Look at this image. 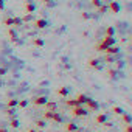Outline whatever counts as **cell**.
<instances>
[{"label": "cell", "instance_id": "6da1fadb", "mask_svg": "<svg viewBox=\"0 0 132 132\" xmlns=\"http://www.w3.org/2000/svg\"><path fill=\"white\" fill-rule=\"evenodd\" d=\"M115 42H117V39H115V37H107V36H104V37H103V40H101V42H98V44L95 45V50H96V51H103V53H104V50H106L107 47L115 45Z\"/></svg>", "mask_w": 132, "mask_h": 132}, {"label": "cell", "instance_id": "7a4b0ae2", "mask_svg": "<svg viewBox=\"0 0 132 132\" xmlns=\"http://www.w3.org/2000/svg\"><path fill=\"white\" fill-rule=\"evenodd\" d=\"M87 98L89 96H86L84 93H79V95H76L73 100H65V104H67L69 107H76V106H84L86 104V101H87Z\"/></svg>", "mask_w": 132, "mask_h": 132}, {"label": "cell", "instance_id": "3957f363", "mask_svg": "<svg viewBox=\"0 0 132 132\" xmlns=\"http://www.w3.org/2000/svg\"><path fill=\"white\" fill-rule=\"evenodd\" d=\"M72 115L76 117V118L87 117V115H89V109H87L86 106H76V107H72Z\"/></svg>", "mask_w": 132, "mask_h": 132}, {"label": "cell", "instance_id": "277c9868", "mask_svg": "<svg viewBox=\"0 0 132 132\" xmlns=\"http://www.w3.org/2000/svg\"><path fill=\"white\" fill-rule=\"evenodd\" d=\"M84 106L89 109V112H96V110L100 109V104H98L95 100H92V98H87V101H86Z\"/></svg>", "mask_w": 132, "mask_h": 132}, {"label": "cell", "instance_id": "5b68a950", "mask_svg": "<svg viewBox=\"0 0 132 132\" xmlns=\"http://www.w3.org/2000/svg\"><path fill=\"white\" fill-rule=\"evenodd\" d=\"M33 23H34V28H37V30H44V28L48 27V20L47 19H34Z\"/></svg>", "mask_w": 132, "mask_h": 132}, {"label": "cell", "instance_id": "8992f818", "mask_svg": "<svg viewBox=\"0 0 132 132\" xmlns=\"http://www.w3.org/2000/svg\"><path fill=\"white\" fill-rule=\"evenodd\" d=\"M48 101V98L47 96H44V95H40V96H34V98H31V103L34 104V106H37V107H40V106H44L45 103Z\"/></svg>", "mask_w": 132, "mask_h": 132}, {"label": "cell", "instance_id": "52a82bcc", "mask_svg": "<svg viewBox=\"0 0 132 132\" xmlns=\"http://www.w3.org/2000/svg\"><path fill=\"white\" fill-rule=\"evenodd\" d=\"M87 65H89L90 69H95V70H101L103 69V64H101L100 59H89L87 61Z\"/></svg>", "mask_w": 132, "mask_h": 132}, {"label": "cell", "instance_id": "ba28073f", "mask_svg": "<svg viewBox=\"0 0 132 132\" xmlns=\"http://www.w3.org/2000/svg\"><path fill=\"white\" fill-rule=\"evenodd\" d=\"M107 10L110 11V13H113V14H118L120 11H121V6H120V3L118 2H115V0H112V2L107 5Z\"/></svg>", "mask_w": 132, "mask_h": 132}, {"label": "cell", "instance_id": "9c48e42d", "mask_svg": "<svg viewBox=\"0 0 132 132\" xmlns=\"http://www.w3.org/2000/svg\"><path fill=\"white\" fill-rule=\"evenodd\" d=\"M23 8H25L27 14H34V11H36V5H34L33 2H25Z\"/></svg>", "mask_w": 132, "mask_h": 132}, {"label": "cell", "instance_id": "30bf717a", "mask_svg": "<svg viewBox=\"0 0 132 132\" xmlns=\"http://www.w3.org/2000/svg\"><path fill=\"white\" fill-rule=\"evenodd\" d=\"M120 51H121V48H120L118 45H112V47H107V48L104 50L106 54H118Z\"/></svg>", "mask_w": 132, "mask_h": 132}, {"label": "cell", "instance_id": "8fae6325", "mask_svg": "<svg viewBox=\"0 0 132 132\" xmlns=\"http://www.w3.org/2000/svg\"><path fill=\"white\" fill-rule=\"evenodd\" d=\"M44 106H45V110H50V112H56V110H57V104H56L54 101H50V100H48Z\"/></svg>", "mask_w": 132, "mask_h": 132}, {"label": "cell", "instance_id": "7c38bea8", "mask_svg": "<svg viewBox=\"0 0 132 132\" xmlns=\"http://www.w3.org/2000/svg\"><path fill=\"white\" fill-rule=\"evenodd\" d=\"M50 120H51V121H54V123H62V121H64V118H62V115H61V113H59L57 110L51 113V118H50Z\"/></svg>", "mask_w": 132, "mask_h": 132}, {"label": "cell", "instance_id": "4fadbf2b", "mask_svg": "<svg viewBox=\"0 0 132 132\" xmlns=\"http://www.w3.org/2000/svg\"><path fill=\"white\" fill-rule=\"evenodd\" d=\"M76 129H78V124L73 123V121H70V123L65 124V130H67V132H76Z\"/></svg>", "mask_w": 132, "mask_h": 132}, {"label": "cell", "instance_id": "5bb4252c", "mask_svg": "<svg viewBox=\"0 0 132 132\" xmlns=\"http://www.w3.org/2000/svg\"><path fill=\"white\" fill-rule=\"evenodd\" d=\"M95 121H96V124H103L104 121H107V115L106 113H98L95 117Z\"/></svg>", "mask_w": 132, "mask_h": 132}, {"label": "cell", "instance_id": "9a60e30c", "mask_svg": "<svg viewBox=\"0 0 132 132\" xmlns=\"http://www.w3.org/2000/svg\"><path fill=\"white\" fill-rule=\"evenodd\" d=\"M120 117H121V120H123V123H124V124H130V123H132L130 113H127V112H123V113H121Z\"/></svg>", "mask_w": 132, "mask_h": 132}, {"label": "cell", "instance_id": "2e32d148", "mask_svg": "<svg viewBox=\"0 0 132 132\" xmlns=\"http://www.w3.org/2000/svg\"><path fill=\"white\" fill-rule=\"evenodd\" d=\"M69 92H70V89H69V87H59V89L56 90V93H57L59 96H67V95H69Z\"/></svg>", "mask_w": 132, "mask_h": 132}, {"label": "cell", "instance_id": "e0dca14e", "mask_svg": "<svg viewBox=\"0 0 132 132\" xmlns=\"http://www.w3.org/2000/svg\"><path fill=\"white\" fill-rule=\"evenodd\" d=\"M104 36H107V37H113V36H115V28H113V27H107L106 31H104Z\"/></svg>", "mask_w": 132, "mask_h": 132}, {"label": "cell", "instance_id": "ac0fdd59", "mask_svg": "<svg viewBox=\"0 0 132 132\" xmlns=\"http://www.w3.org/2000/svg\"><path fill=\"white\" fill-rule=\"evenodd\" d=\"M17 103H19V100H16V98L8 100V101H6V107H13V109H16V107H17Z\"/></svg>", "mask_w": 132, "mask_h": 132}, {"label": "cell", "instance_id": "d6986e66", "mask_svg": "<svg viewBox=\"0 0 132 132\" xmlns=\"http://www.w3.org/2000/svg\"><path fill=\"white\" fill-rule=\"evenodd\" d=\"M44 44H45V42H44V39H40V37L33 39V45H34V47H39V48H40V47H44Z\"/></svg>", "mask_w": 132, "mask_h": 132}, {"label": "cell", "instance_id": "ffe728a7", "mask_svg": "<svg viewBox=\"0 0 132 132\" xmlns=\"http://www.w3.org/2000/svg\"><path fill=\"white\" fill-rule=\"evenodd\" d=\"M22 22H33L34 20V14H25L23 17H20Z\"/></svg>", "mask_w": 132, "mask_h": 132}, {"label": "cell", "instance_id": "44dd1931", "mask_svg": "<svg viewBox=\"0 0 132 132\" xmlns=\"http://www.w3.org/2000/svg\"><path fill=\"white\" fill-rule=\"evenodd\" d=\"M22 19L20 17H13V27H22Z\"/></svg>", "mask_w": 132, "mask_h": 132}, {"label": "cell", "instance_id": "7402d4cb", "mask_svg": "<svg viewBox=\"0 0 132 132\" xmlns=\"http://www.w3.org/2000/svg\"><path fill=\"white\" fill-rule=\"evenodd\" d=\"M28 100H19V103H17V107H20V109H25L27 106H28Z\"/></svg>", "mask_w": 132, "mask_h": 132}, {"label": "cell", "instance_id": "603a6c76", "mask_svg": "<svg viewBox=\"0 0 132 132\" xmlns=\"http://www.w3.org/2000/svg\"><path fill=\"white\" fill-rule=\"evenodd\" d=\"M110 112H113V113H115V115H121V113H123V112H124V110H123V109H121V107H120V106H113V107H112V110H110Z\"/></svg>", "mask_w": 132, "mask_h": 132}, {"label": "cell", "instance_id": "cb8c5ba5", "mask_svg": "<svg viewBox=\"0 0 132 132\" xmlns=\"http://www.w3.org/2000/svg\"><path fill=\"white\" fill-rule=\"evenodd\" d=\"M10 126L13 127V129H17L20 124H19V120L17 118H11V121H10Z\"/></svg>", "mask_w": 132, "mask_h": 132}, {"label": "cell", "instance_id": "d4e9b609", "mask_svg": "<svg viewBox=\"0 0 132 132\" xmlns=\"http://www.w3.org/2000/svg\"><path fill=\"white\" fill-rule=\"evenodd\" d=\"M3 25L13 28V17H5V19H3Z\"/></svg>", "mask_w": 132, "mask_h": 132}, {"label": "cell", "instance_id": "484cf974", "mask_svg": "<svg viewBox=\"0 0 132 132\" xmlns=\"http://www.w3.org/2000/svg\"><path fill=\"white\" fill-rule=\"evenodd\" d=\"M109 10H107V5H101V6H98V13L100 14H106Z\"/></svg>", "mask_w": 132, "mask_h": 132}, {"label": "cell", "instance_id": "4316f807", "mask_svg": "<svg viewBox=\"0 0 132 132\" xmlns=\"http://www.w3.org/2000/svg\"><path fill=\"white\" fill-rule=\"evenodd\" d=\"M8 36H10L11 40H16V37H17V34H16V31H13V28L8 30Z\"/></svg>", "mask_w": 132, "mask_h": 132}, {"label": "cell", "instance_id": "83f0119b", "mask_svg": "<svg viewBox=\"0 0 132 132\" xmlns=\"http://www.w3.org/2000/svg\"><path fill=\"white\" fill-rule=\"evenodd\" d=\"M34 124H36V126H37V127H39V129H44V127H45V126H47V123H45V121H44V120H37V121H36V123H34Z\"/></svg>", "mask_w": 132, "mask_h": 132}, {"label": "cell", "instance_id": "f1b7e54d", "mask_svg": "<svg viewBox=\"0 0 132 132\" xmlns=\"http://www.w3.org/2000/svg\"><path fill=\"white\" fill-rule=\"evenodd\" d=\"M5 113H6L8 117H11V118H13V117H14V109H13V107H6Z\"/></svg>", "mask_w": 132, "mask_h": 132}, {"label": "cell", "instance_id": "f546056e", "mask_svg": "<svg viewBox=\"0 0 132 132\" xmlns=\"http://www.w3.org/2000/svg\"><path fill=\"white\" fill-rule=\"evenodd\" d=\"M92 5H93L95 8H98V6L103 5V0H92Z\"/></svg>", "mask_w": 132, "mask_h": 132}, {"label": "cell", "instance_id": "4dcf8cb0", "mask_svg": "<svg viewBox=\"0 0 132 132\" xmlns=\"http://www.w3.org/2000/svg\"><path fill=\"white\" fill-rule=\"evenodd\" d=\"M6 72H8V70H6L5 67H0V76H3V75H6Z\"/></svg>", "mask_w": 132, "mask_h": 132}, {"label": "cell", "instance_id": "1f68e13d", "mask_svg": "<svg viewBox=\"0 0 132 132\" xmlns=\"http://www.w3.org/2000/svg\"><path fill=\"white\" fill-rule=\"evenodd\" d=\"M124 132H132V126H130V124H126V127H124Z\"/></svg>", "mask_w": 132, "mask_h": 132}, {"label": "cell", "instance_id": "d6a6232c", "mask_svg": "<svg viewBox=\"0 0 132 132\" xmlns=\"http://www.w3.org/2000/svg\"><path fill=\"white\" fill-rule=\"evenodd\" d=\"M81 17L87 20V19H90V14H87V13H82V14H81Z\"/></svg>", "mask_w": 132, "mask_h": 132}, {"label": "cell", "instance_id": "836d02e7", "mask_svg": "<svg viewBox=\"0 0 132 132\" xmlns=\"http://www.w3.org/2000/svg\"><path fill=\"white\" fill-rule=\"evenodd\" d=\"M115 73H117L115 70H107V75H109L110 78H113V75H115Z\"/></svg>", "mask_w": 132, "mask_h": 132}, {"label": "cell", "instance_id": "e575fe53", "mask_svg": "<svg viewBox=\"0 0 132 132\" xmlns=\"http://www.w3.org/2000/svg\"><path fill=\"white\" fill-rule=\"evenodd\" d=\"M103 126H104V127H112V123H110V121H104Z\"/></svg>", "mask_w": 132, "mask_h": 132}, {"label": "cell", "instance_id": "d590c367", "mask_svg": "<svg viewBox=\"0 0 132 132\" xmlns=\"http://www.w3.org/2000/svg\"><path fill=\"white\" fill-rule=\"evenodd\" d=\"M5 8V2H3V0H0V11H2Z\"/></svg>", "mask_w": 132, "mask_h": 132}, {"label": "cell", "instance_id": "8d00e7d4", "mask_svg": "<svg viewBox=\"0 0 132 132\" xmlns=\"http://www.w3.org/2000/svg\"><path fill=\"white\" fill-rule=\"evenodd\" d=\"M42 3H45V5H48V3H51V0H40Z\"/></svg>", "mask_w": 132, "mask_h": 132}, {"label": "cell", "instance_id": "74e56055", "mask_svg": "<svg viewBox=\"0 0 132 132\" xmlns=\"http://www.w3.org/2000/svg\"><path fill=\"white\" fill-rule=\"evenodd\" d=\"M0 132H8V129H6V127H2V126H0Z\"/></svg>", "mask_w": 132, "mask_h": 132}, {"label": "cell", "instance_id": "f35d334b", "mask_svg": "<svg viewBox=\"0 0 132 132\" xmlns=\"http://www.w3.org/2000/svg\"><path fill=\"white\" fill-rule=\"evenodd\" d=\"M27 132H36V129H30V130H27Z\"/></svg>", "mask_w": 132, "mask_h": 132}, {"label": "cell", "instance_id": "ab89813d", "mask_svg": "<svg viewBox=\"0 0 132 132\" xmlns=\"http://www.w3.org/2000/svg\"><path fill=\"white\" fill-rule=\"evenodd\" d=\"M36 132H44V129H39V130H36Z\"/></svg>", "mask_w": 132, "mask_h": 132}]
</instances>
